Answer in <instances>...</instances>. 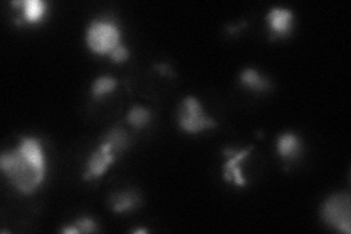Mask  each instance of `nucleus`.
I'll use <instances>...</instances> for the list:
<instances>
[{
  "label": "nucleus",
  "mask_w": 351,
  "mask_h": 234,
  "mask_svg": "<svg viewBox=\"0 0 351 234\" xmlns=\"http://www.w3.org/2000/svg\"><path fill=\"white\" fill-rule=\"evenodd\" d=\"M0 170L22 195L36 194L47 176V154L36 137L21 138L15 148L0 155Z\"/></svg>",
  "instance_id": "1"
},
{
  "label": "nucleus",
  "mask_w": 351,
  "mask_h": 234,
  "mask_svg": "<svg viewBox=\"0 0 351 234\" xmlns=\"http://www.w3.org/2000/svg\"><path fill=\"white\" fill-rule=\"evenodd\" d=\"M129 143L130 138L123 128L116 126L110 129L100 145L88 157L82 179L86 182L100 179L110 169V165L126 151Z\"/></svg>",
  "instance_id": "2"
},
{
  "label": "nucleus",
  "mask_w": 351,
  "mask_h": 234,
  "mask_svg": "<svg viewBox=\"0 0 351 234\" xmlns=\"http://www.w3.org/2000/svg\"><path fill=\"white\" fill-rule=\"evenodd\" d=\"M86 47L94 54L110 56L122 41V30L110 16H98L90 22L85 32Z\"/></svg>",
  "instance_id": "3"
},
{
  "label": "nucleus",
  "mask_w": 351,
  "mask_h": 234,
  "mask_svg": "<svg viewBox=\"0 0 351 234\" xmlns=\"http://www.w3.org/2000/svg\"><path fill=\"white\" fill-rule=\"evenodd\" d=\"M178 121L180 129L189 135H196V133H202L217 126V121L210 115H206L202 103L193 95L183 98L179 107Z\"/></svg>",
  "instance_id": "4"
},
{
  "label": "nucleus",
  "mask_w": 351,
  "mask_h": 234,
  "mask_svg": "<svg viewBox=\"0 0 351 234\" xmlns=\"http://www.w3.org/2000/svg\"><path fill=\"white\" fill-rule=\"evenodd\" d=\"M325 224L346 234L351 233V205L350 195L335 194L326 198L321 208Z\"/></svg>",
  "instance_id": "5"
},
{
  "label": "nucleus",
  "mask_w": 351,
  "mask_h": 234,
  "mask_svg": "<svg viewBox=\"0 0 351 234\" xmlns=\"http://www.w3.org/2000/svg\"><path fill=\"white\" fill-rule=\"evenodd\" d=\"M254 150V147H247L243 150H233V148H227L223 151L224 157H227L224 165H223V177L227 183L236 185L239 187H246L247 180L243 176V172H241V163H243L249 154Z\"/></svg>",
  "instance_id": "6"
},
{
  "label": "nucleus",
  "mask_w": 351,
  "mask_h": 234,
  "mask_svg": "<svg viewBox=\"0 0 351 234\" xmlns=\"http://www.w3.org/2000/svg\"><path fill=\"white\" fill-rule=\"evenodd\" d=\"M267 24L271 38L289 37L294 27V12L281 6L271 8L267 14Z\"/></svg>",
  "instance_id": "7"
},
{
  "label": "nucleus",
  "mask_w": 351,
  "mask_h": 234,
  "mask_svg": "<svg viewBox=\"0 0 351 234\" xmlns=\"http://www.w3.org/2000/svg\"><path fill=\"white\" fill-rule=\"evenodd\" d=\"M14 8H19V16L15 19L18 25H37L43 22L49 12V3L43 0H16Z\"/></svg>",
  "instance_id": "8"
},
{
  "label": "nucleus",
  "mask_w": 351,
  "mask_h": 234,
  "mask_svg": "<svg viewBox=\"0 0 351 234\" xmlns=\"http://www.w3.org/2000/svg\"><path fill=\"white\" fill-rule=\"evenodd\" d=\"M303 145L300 138L293 132H285L277 139V154L285 163H294L300 159Z\"/></svg>",
  "instance_id": "9"
},
{
  "label": "nucleus",
  "mask_w": 351,
  "mask_h": 234,
  "mask_svg": "<svg viewBox=\"0 0 351 234\" xmlns=\"http://www.w3.org/2000/svg\"><path fill=\"white\" fill-rule=\"evenodd\" d=\"M108 202L116 214H125L139 207L141 196L135 191H120L110 196Z\"/></svg>",
  "instance_id": "10"
},
{
  "label": "nucleus",
  "mask_w": 351,
  "mask_h": 234,
  "mask_svg": "<svg viewBox=\"0 0 351 234\" xmlns=\"http://www.w3.org/2000/svg\"><path fill=\"white\" fill-rule=\"evenodd\" d=\"M240 84L245 88H247V90L255 91V93L268 91L271 86L268 78L262 76L258 71L252 68H246L240 72Z\"/></svg>",
  "instance_id": "11"
},
{
  "label": "nucleus",
  "mask_w": 351,
  "mask_h": 234,
  "mask_svg": "<svg viewBox=\"0 0 351 234\" xmlns=\"http://www.w3.org/2000/svg\"><path fill=\"white\" fill-rule=\"evenodd\" d=\"M116 88H117V81L114 80V78L108 76V75H103L100 78H97V80L93 82L91 97H93V100H95V102H100V100L112 94Z\"/></svg>",
  "instance_id": "12"
},
{
  "label": "nucleus",
  "mask_w": 351,
  "mask_h": 234,
  "mask_svg": "<svg viewBox=\"0 0 351 234\" xmlns=\"http://www.w3.org/2000/svg\"><path fill=\"white\" fill-rule=\"evenodd\" d=\"M151 119H152L151 111H149L148 108H145V107L138 106V104L132 107V108L128 111V116H126L128 124H129L132 128H135V129L145 128V126L149 124V121H151Z\"/></svg>",
  "instance_id": "13"
},
{
  "label": "nucleus",
  "mask_w": 351,
  "mask_h": 234,
  "mask_svg": "<svg viewBox=\"0 0 351 234\" xmlns=\"http://www.w3.org/2000/svg\"><path fill=\"white\" fill-rule=\"evenodd\" d=\"M73 224L78 229L80 233H95L98 231V224L95 222V220L90 218V217H80L76 220Z\"/></svg>",
  "instance_id": "14"
},
{
  "label": "nucleus",
  "mask_w": 351,
  "mask_h": 234,
  "mask_svg": "<svg viewBox=\"0 0 351 234\" xmlns=\"http://www.w3.org/2000/svg\"><path fill=\"white\" fill-rule=\"evenodd\" d=\"M130 56V51L129 49L125 46V44H120V46L117 49H114L112 53H110V60H112L113 63H125Z\"/></svg>",
  "instance_id": "15"
},
{
  "label": "nucleus",
  "mask_w": 351,
  "mask_h": 234,
  "mask_svg": "<svg viewBox=\"0 0 351 234\" xmlns=\"http://www.w3.org/2000/svg\"><path fill=\"white\" fill-rule=\"evenodd\" d=\"M62 233H64V234H80V231H78V229H76V226L73 224V226H68V227H64L63 230H62Z\"/></svg>",
  "instance_id": "16"
},
{
  "label": "nucleus",
  "mask_w": 351,
  "mask_h": 234,
  "mask_svg": "<svg viewBox=\"0 0 351 234\" xmlns=\"http://www.w3.org/2000/svg\"><path fill=\"white\" fill-rule=\"evenodd\" d=\"M135 233H147V230H144V229H138V230H135Z\"/></svg>",
  "instance_id": "17"
}]
</instances>
